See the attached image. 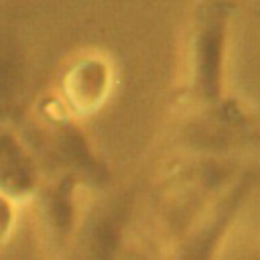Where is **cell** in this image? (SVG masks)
I'll use <instances>...</instances> for the list:
<instances>
[{"label": "cell", "instance_id": "4", "mask_svg": "<svg viewBox=\"0 0 260 260\" xmlns=\"http://www.w3.org/2000/svg\"><path fill=\"white\" fill-rule=\"evenodd\" d=\"M14 219H16V203L0 195V246L8 240L14 228Z\"/></svg>", "mask_w": 260, "mask_h": 260}, {"label": "cell", "instance_id": "2", "mask_svg": "<svg viewBox=\"0 0 260 260\" xmlns=\"http://www.w3.org/2000/svg\"><path fill=\"white\" fill-rule=\"evenodd\" d=\"M37 193V167L28 150L10 132H0V195L14 203Z\"/></svg>", "mask_w": 260, "mask_h": 260}, {"label": "cell", "instance_id": "3", "mask_svg": "<svg viewBox=\"0 0 260 260\" xmlns=\"http://www.w3.org/2000/svg\"><path fill=\"white\" fill-rule=\"evenodd\" d=\"M106 83H108V73L104 69V63L85 61L69 71L65 81V91L79 110H85L102 100Z\"/></svg>", "mask_w": 260, "mask_h": 260}, {"label": "cell", "instance_id": "1", "mask_svg": "<svg viewBox=\"0 0 260 260\" xmlns=\"http://www.w3.org/2000/svg\"><path fill=\"white\" fill-rule=\"evenodd\" d=\"M230 4L211 0L197 16L191 39V87L203 102H215L221 91Z\"/></svg>", "mask_w": 260, "mask_h": 260}]
</instances>
